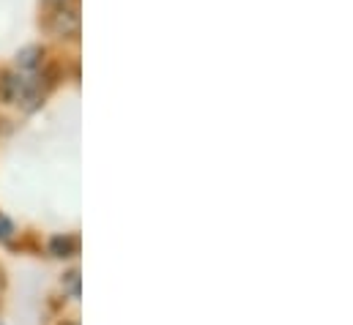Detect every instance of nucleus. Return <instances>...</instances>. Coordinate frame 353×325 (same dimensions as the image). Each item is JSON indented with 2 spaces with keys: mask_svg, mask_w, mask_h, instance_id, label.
Here are the masks:
<instances>
[{
  "mask_svg": "<svg viewBox=\"0 0 353 325\" xmlns=\"http://www.w3.org/2000/svg\"><path fill=\"white\" fill-rule=\"evenodd\" d=\"M52 28H55V33H61V36H77V30H80V17H77V11L61 6L58 14H55V19H52Z\"/></svg>",
  "mask_w": 353,
  "mask_h": 325,
  "instance_id": "nucleus-1",
  "label": "nucleus"
},
{
  "mask_svg": "<svg viewBox=\"0 0 353 325\" xmlns=\"http://www.w3.org/2000/svg\"><path fill=\"white\" fill-rule=\"evenodd\" d=\"M39 55H41V50H39V47H25V50L17 55L19 69H33V66L39 63Z\"/></svg>",
  "mask_w": 353,
  "mask_h": 325,
  "instance_id": "nucleus-2",
  "label": "nucleus"
},
{
  "mask_svg": "<svg viewBox=\"0 0 353 325\" xmlns=\"http://www.w3.org/2000/svg\"><path fill=\"white\" fill-rule=\"evenodd\" d=\"M63 290L72 295V298H80V271H69L63 276Z\"/></svg>",
  "mask_w": 353,
  "mask_h": 325,
  "instance_id": "nucleus-3",
  "label": "nucleus"
},
{
  "mask_svg": "<svg viewBox=\"0 0 353 325\" xmlns=\"http://www.w3.org/2000/svg\"><path fill=\"white\" fill-rule=\"evenodd\" d=\"M50 249H52L55 257H69V254L74 251V241H72V238H52Z\"/></svg>",
  "mask_w": 353,
  "mask_h": 325,
  "instance_id": "nucleus-4",
  "label": "nucleus"
},
{
  "mask_svg": "<svg viewBox=\"0 0 353 325\" xmlns=\"http://www.w3.org/2000/svg\"><path fill=\"white\" fill-rule=\"evenodd\" d=\"M11 235H14V224L0 213V238H3V241H8Z\"/></svg>",
  "mask_w": 353,
  "mask_h": 325,
  "instance_id": "nucleus-5",
  "label": "nucleus"
},
{
  "mask_svg": "<svg viewBox=\"0 0 353 325\" xmlns=\"http://www.w3.org/2000/svg\"><path fill=\"white\" fill-rule=\"evenodd\" d=\"M50 3H58V6H66V0H50Z\"/></svg>",
  "mask_w": 353,
  "mask_h": 325,
  "instance_id": "nucleus-6",
  "label": "nucleus"
}]
</instances>
